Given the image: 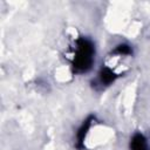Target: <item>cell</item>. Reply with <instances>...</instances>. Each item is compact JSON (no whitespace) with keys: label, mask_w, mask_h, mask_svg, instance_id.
Listing matches in <instances>:
<instances>
[{"label":"cell","mask_w":150,"mask_h":150,"mask_svg":"<svg viewBox=\"0 0 150 150\" xmlns=\"http://www.w3.org/2000/svg\"><path fill=\"white\" fill-rule=\"evenodd\" d=\"M120 76H121V73H118L115 68H112L110 66H102L100 68V70L97 71L95 82L101 88H105V87H109L112 83H115Z\"/></svg>","instance_id":"3"},{"label":"cell","mask_w":150,"mask_h":150,"mask_svg":"<svg viewBox=\"0 0 150 150\" xmlns=\"http://www.w3.org/2000/svg\"><path fill=\"white\" fill-rule=\"evenodd\" d=\"M95 123H96L95 115H89L79 125V128L75 132V148L77 150H84L87 148L88 137H89L90 130L93 129Z\"/></svg>","instance_id":"2"},{"label":"cell","mask_w":150,"mask_h":150,"mask_svg":"<svg viewBox=\"0 0 150 150\" xmlns=\"http://www.w3.org/2000/svg\"><path fill=\"white\" fill-rule=\"evenodd\" d=\"M96 57V47L94 41L87 36H79L74 40L70 48V69L73 74L83 75L89 73Z\"/></svg>","instance_id":"1"},{"label":"cell","mask_w":150,"mask_h":150,"mask_svg":"<svg viewBox=\"0 0 150 150\" xmlns=\"http://www.w3.org/2000/svg\"><path fill=\"white\" fill-rule=\"evenodd\" d=\"M128 146L129 150H150V142L142 131H136L130 136Z\"/></svg>","instance_id":"4"},{"label":"cell","mask_w":150,"mask_h":150,"mask_svg":"<svg viewBox=\"0 0 150 150\" xmlns=\"http://www.w3.org/2000/svg\"><path fill=\"white\" fill-rule=\"evenodd\" d=\"M132 54H134V49L131 45L127 42H120L110 50L109 55L111 57H125V56H131Z\"/></svg>","instance_id":"5"}]
</instances>
